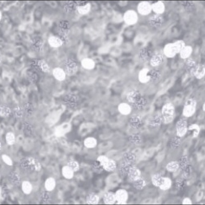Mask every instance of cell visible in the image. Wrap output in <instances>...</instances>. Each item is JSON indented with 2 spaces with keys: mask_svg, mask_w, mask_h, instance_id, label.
<instances>
[{
  "mask_svg": "<svg viewBox=\"0 0 205 205\" xmlns=\"http://www.w3.org/2000/svg\"><path fill=\"white\" fill-rule=\"evenodd\" d=\"M24 108L25 114L27 116L31 115L34 111V107L31 103L28 102L25 104Z\"/></svg>",
  "mask_w": 205,
  "mask_h": 205,
  "instance_id": "34",
  "label": "cell"
},
{
  "mask_svg": "<svg viewBox=\"0 0 205 205\" xmlns=\"http://www.w3.org/2000/svg\"><path fill=\"white\" fill-rule=\"evenodd\" d=\"M116 168V164L115 160L110 159L106 166L103 168L105 170L109 172L114 171Z\"/></svg>",
  "mask_w": 205,
  "mask_h": 205,
  "instance_id": "33",
  "label": "cell"
},
{
  "mask_svg": "<svg viewBox=\"0 0 205 205\" xmlns=\"http://www.w3.org/2000/svg\"><path fill=\"white\" fill-rule=\"evenodd\" d=\"M172 185V181L170 178L168 177H164L162 184L160 187V189L166 191L170 189Z\"/></svg>",
  "mask_w": 205,
  "mask_h": 205,
  "instance_id": "30",
  "label": "cell"
},
{
  "mask_svg": "<svg viewBox=\"0 0 205 205\" xmlns=\"http://www.w3.org/2000/svg\"><path fill=\"white\" fill-rule=\"evenodd\" d=\"M183 205H192V200L188 197L185 198L182 201Z\"/></svg>",
  "mask_w": 205,
  "mask_h": 205,
  "instance_id": "48",
  "label": "cell"
},
{
  "mask_svg": "<svg viewBox=\"0 0 205 205\" xmlns=\"http://www.w3.org/2000/svg\"><path fill=\"white\" fill-rule=\"evenodd\" d=\"M181 138L178 136L173 137L170 141V145L173 148H176L181 145Z\"/></svg>",
  "mask_w": 205,
  "mask_h": 205,
  "instance_id": "39",
  "label": "cell"
},
{
  "mask_svg": "<svg viewBox=\"0 0 205 205\" xmlns=\"http://www.w3.org/2000/svg\"><path fill=\"white\" fill-rule=\"evenodd\" d=\"M12 113L10 108L6 104H2L0 107V115L2 117H9Z\"/></svg>",
  "mask_w": 205,
  "mask_h": 205,
  "instance_id": "25",
  "label": "cell"
},
{
  "mask_svg": "<svg viewBox=\"0 0 205 205\" xmlns=\"http://www.w3.org/2000/svg\"><path fill=\"white\" fill-rule=\"evenodd\" d=\"M56 186V180L52 177L47 179L45 182V187L48 192H52L55 189Z\"/></svg>",
  "mask_w": 205,
  "mask_h": 205,
  "instance_id": "18",
  "label": "cell"
},
{
  "mask_svg": "<svg viewBox=\"0 0 205 205\" xmlns=\"http://www.w3.org/2000/svg\"><path fill=\"white\" fill-rule=\"evenodd\" d=\"M119 112L124 115H128L132 112V108L130 105L126 103H121L119 105L118 107Z\"/></svg>",
  "mask_w": 205,
  "mask_h": 205,
  "instance_id": "17",
  "label": "cell"
},
{
  "mask_svg": "<svg viewBox=\"0 0 205 205\" xmlns=\"http://www.w3.org/2000/svg\"><path fill=\"white\" fill-rule=\"evenodd\" d=\"M65 72L68 75L71 76L75 74L77 71V66L74 62L67 64L65 66Z\"/></svg>",
  "mask_w": 205,
  "mask_h": 205,
  "instance_id": "23",
  "label": "cell"
},
{
  "mask_svg": "<svg viewBox=\"0 0 205 205\" xmlns=\"http://www.w3.org/2000/svg\"><path fill=\"white\" fill-rule=\"evenodd\" d=\"M127 174L130 181L133 182L141 177V173L139 169L132 166Z\"/></svg>",
  "mask_w": 205,
  "mask_h": 205,
  "instance_id": "10",
  "label": "cell"
},
{
  "mask_svg": "<svg viewBox=\"0 0 205 205\" xmlns=\"http://www.w3.org/2000/svg\"><path fill=\"white\" fill-rule=\"evenodd\" d=\"M117 204H126L129 198L128 193L125 190L120 189L115 193Z\"/></svg>",
  "mask_w": 205,
  "mask_h": 205,
  "instance_id": "7",
  "label": "cell"
},
{
  "mask_svg": "<svg viewBox=\"0 0 205 205\" xmlns=\"http://www.w3.org/2000/svg\"><path fill=\"white\" fill-rule=\"evenodd\" d=\"M180 167V164L178 162L172 161L168 163L166 168L167 171L170 172H175L178 170Z\"/></svg>",
  "mask_w": 205,
  "mask_h": 205,
  "instance_id": "28",
  "label": "cell"
},
{
  "mask_svg": "<svg viewBox=\"0 0 205 205\" xmlns=\"http://www.w3.org/2000/svg\"><path fill=\"white\" fill-rule=\"evenodd\" d=\"M203 192H199L197 195V199L198 201H200L202 198V196H203Z\"/></svg>",
  "mask_w": 205,
  "mask_h": 205,
  "instance_id": "49",
  "label": "cell"
},
{
  "mask_svg": "<svg viewBox=\"0 0 205 205\" xmlns=\"http://www.w3.org/2000/svg\"><path fill=\"white\" fill-rule=\"evenodd\" d=\"M74 171L68 165L64 166L62 169V175L64 178L71 179L73 178Z\"/></svg>",
  "mask_w": 205,
  "mask_h": 205,
  "instance_id": "16",
  "label": "cell"
},
{
  "mask_svg": "<svg viewBox=\"0 0 205 205\" xmlns=\"http://www.w3.org/2000/svg\"><path fill=\"white\" fill-rule=\"evenodd\" d=\"M29 164L34 167L36 171H39L41 168V165L38 160L34 158L30 157L29 159Z\"/></svg>",
  "mask_w": 205,
  "mask_h": 205,
  "instance_id": "36",
  "label": "cell"
},
{
  "mask_svg": "<svg viewBox=\"0 0 205 205\" xmlns=\"http://www.w3.org/2000/svg\"><path fill=\"white\" fill-rule=\"evenodd\" d=\"M109 159L107 156L105 155H101L98 157L97 160L103 168L109 162Z\"/></svg>",
  "mask_w": 205,
  "mask_h": 205,
  "instance_id": "40",
  "label": "cell"
},
{
  "mask_svg": "<svg viewBox=\"0 0 205 205\" xmlns=\"http://www.w3.org/2000/svg\"><path fill=\"white\" fill-rule=\"evenodd\" d=\"M154 12L157 13H162L165 10L164 5L162 2H159L154 3L152 6Z\"/></svg>",
  "mask_w": 205,
  "mask_h": 205,
  "instance_id": "32",
  "label": "cell"
},
{
  "mask_svg": "<svg viewBox=\"0 0 205 205\" xmlns=\"http://www.w3.org/2000/svg\"><path fill=\"white\" fill-rule=\"evenodd\" d=\"M133 182L134 187L138 190H142L145 187L146 184L145 180L141 177Z\"/></svg>",
  "mask_w": 205,
  "mask_h": 205,
  "instance_id": "29",
  "label": "cell"
},
{
  "mask_svg": "<svg viewBox=\"0 0 205 205\" xmlns=\"http://www.w3.org/2000/svg\"><path fill=\"white\" fill-rule=\"evenodd\" d=\"M50 45L54 48H58L62 45V42L59 38L52 36L50 37L48 40Z\"/></svg>",
  "mask_w": 205,
  "mask_h": 205,
  "instance_id": "26",
  "label": "cell"
},
{
  "mask_svg": "<svg viewBox=\"0 0 205 205\" xmlns=\"http://www.w3.org/2000/svg\"><path fill=\"white\" fill-rule=\"evenodd\" d=\"M97 144V140L92 137H88L84 141V145L88 149H92L96 147Z\"/></svg>",
  "mask_w": 205,
  "mask_h": 205,
  "instance_id": "21",
  "label": "cell"
},
{
  "mask_svg": "<svg viewBox=\"0 0 205 205\" xmlns=\"http://www.w3.org/2000/svg\"><path fill=\"white\" fill-rule=\"evenodd\" d=\"M164 180V177L159 173H156L152 175L151 181L152 184L155 187H160L162 184Z\"/></svg>",
  "mask_w": 205,
  "mask_h": 205,
  "instance_id": "19",
  "label": "cell"
},
{
  "mask_svg": "<svg viewBox=\"0 0 205 205\" xmlns=\"http://www.w3.org/2000/svg\"><path fill=\"white\" fill-rule=\"evenodd\" d=\"M32 186L29 181H24L23 182L22 184V189L25 194L29 195L32 192Z\"/></svg>",
  "mask_w": 205,
  "mask_h": 205,
  "instance_id": "27",
  "label": "cell"
},
{
  "mask_svg": "<svg viewBox=\"0 0 205 205\" xmlns=\"http://www.w3.org/2000/svg\"><path fill=\"white\" fill-rule=\"evenodd\" d=\"M124 18L126 24L132 25L137 23L138 16L137 13L134 11L129 10L124 13Z\"/></svg>",
  "mask_w": 205,
  "mask_h": 205,
  "instance_id": "8",
  "label": "cell"
},
{
  "mask_svg": "<svg viewBox=\"0 0 205 205\" xmlns=\"http://www.w3.org/2000/svg\"><path fill=\"white\" fill-rule=\"evenodd\" d=\"M124 163L126 164L132 166L135 160V157L134 153L128 152L124 154Z\"/></svg>",
  "mask_w": 205,
  "mask_h": 205,
  "instance_id": "22",
  "label": "cell"
},
{
  "mask_svg": "<svg viewBox=\"0 0 205 205\" xmlns=\"http://www.w3.org/2000/svg\"><path fill=\"white\" fill-rule=\"evenodd\" d=\"M187 158L186 156L183 157L181 160L180 166H181L182 168L184 169L187 167Z\"/></svg>",
  "mask_w": 205,
  "mask_h": 205,
  "instance_id": "47",
  "label": "cell"
},
{
  "mask_svg": "<svg viewBox=\"0 0 205 205\" xmlns=\"http://www.w3.org/2000/svg\"><path fill=\"white\" fill-rule=\"evenodd\" d=\"M191 73L198 79H201L205 76V66L203 65H196L191 71Z\"/></svg>",
  "mask_w": 205,
  "mask_h": 205,
  "instance_id": "9",
  "label": "cell"
},
{
  "mask_svg": "<svg viewBox=\"0 0 205 205\" xmlns=\"http://www.w3.org/2000/svg\"><path fill=\"white\" fill-rule=\"evenodd\" d=\"M127 99L132 103L136 104L143 98L140 93L136 91H133L127 94Z\"/></svg>",
  "mask_w": 205,
  "mask_h": 205,
  "instance_id": "11",
  "label": "cell"
},
{
  "mask_svg": "<svg viewBox=\"0 0 205 205\" xmlns=\"http://www.w3.org/2000/svg\"><path fill=\"white\" fill-rule=\"evenodd\" d=\"M197 102L196 100L190 98L187 100L184 105L182 110V115L185 118L192 117L195 114L196 110Z\"/></svg>",
  "mask_w": 205,
  "mask_h": 205,
  "instance_id": "2",
  "label": "cell"
},
{
  "mask_svg": "<svg viewBox=\"0 0 205 205\" xmlns=\"http://www.w3.org/2000/svg\"><path fill=\"white\" fill-rule=\"evenodd\" d=\"M2 158L3 161L6 165L9 166H12L13 165V160L11 158L6 154L2 155Z\"/></svg>",
  "mask_w": 205,
  "mask_h": 205,
  "instance_id": "46",
  "label": "cell"
},
{
  "mask_svg": "<svg viewBox=\"0 0 205 205\" xmlns=\"http://www.w3.org/2000/svg\"><path fill=\"white\" fill-rule=\"evenodd\" d=\"M188 123L185 118H181L176 124L177 136L181 138L185 136L188 131Z\"/></svg>",
  "mask_w": 205,
  "mask_h": 205,
  "instance_id": "4",
  "label": "cell"
},
{
  "mask_svg": "<svg viewBox=\"0 0 205 205\" xmlns=\"http://www.w3.org/2000/svg\"><path fill=\"white\" fill-rule=\"evenodd\" d=\"M149 71L147 68L143 69L140 71L138 78L141 83L142 84H146L150 81V76L149 74Z\"/></svg>",
  "mask_w": 205,
  "mask_h": 205,
  "instance_id": "13",
  "label": "cell"
},
{
  "mask_svg": "<svg viewBox=\"0 0 205 205\" xmlns=\"http://www.w3.org/2000/svg\"><path fill=\"white\" fill-rule=\"evenodd\" d=\"M104 203L106 204H113L116 201L115 193L109 192L105 193L103 197Z\"/></svg>",
  "mask_w": 205,
  "mask_h": 205,
  "instance_id": "15",
  "label": "cell"
},
{
  "mask_svg": "<svg viewBox=\"0 0 205 205\" xmlns=\"http://www.w3.org/2000/svg\"><path fill=\"white\" fill-rule=\"evenodd\" d=\"M73 170L74 172L78 171L80 169V166L78 162L75 160H71L68 163V165Z\"/></svg>",
  "mask_w": 205,
  "mask_h": 205,
  "instance_id": "43",
  "label": "cell"
},
{
  "mask_svg": "<svg viewBox=\"0 0 205 205\" xmlns=\"http://www.w3.org/2000/svg\"><path fill=\"white\" fill-rule=\"evenodd\" d=\"M157 71H149V74L150 76V81H156L160 79V74Z\"/></svg>",
  "mask_w": 205,
  "mask_h": 205,
  "instance_id": "44",
  "label": "cell"
},
{
  "mask_svg": "<svg viewBox=\"0 0 205 205\" xmlns=\"http://www.w3.org/2000/svg\"><path fill=\"white\" fill-rule=\"evenodd\" d=\"M99 200V196L94 193H90L87 197V203L88 204H97Z\"/></svg>",
  "mask_w": 205,
  "mask_h": 205,
  "instance_id": "20",
  "label": "cell"
},
{
  "mask_svg": "<svg viewBox=\"0 0 205 205\" xmlns=\"http://www.w3.org/2000/svg\"><path fill=\"white\" fill-rule=\"evenodd\" d=\"M184 45V43L181 41H179L174 43L169 44L165 47V54L168 57H173L177 53L181 51L185 46Z\"/></svg>",
  "mask_w": 205,
  "mask_h": 205,
  "instance_id": "3",
  "label": "cell"
},
{
  "mask_svg": "<svg viewBox=\"0 0 205 205\" xmlns=\"http://www.w3.org/2000/svg\"><path fill=\"white\" fill-rule=\"evenodd\" d=\"M162 60V58L159 55H155L151 60V65L153 66H158L161 63Z\"/></svg>",
  "mask_w": 205,
  "mask_h": 205,
  "instance_id": "41",
  "label": "cell"
},
{
  "mask_svg": "<svg viewBox=\"0 0 205 205\" xmlns=\"http://www.w3.org/2000/svg\"><path fill=\"white\" fill-rule=\"evenodd\" d=\"M5 139L8 145H12L15 143V137L13 133L9 132L7 133L5 137Z\"/></svg>",
  "mask_w": 205,
  "mask_h": 205,
  "instance_id": "37",
  "label": "cell"
},
{
  "mask_svg": "<svg viewBox=\"0 0 205 205\" xmlns=\"http://www.w3.org/2000/svg\"><path fill=\"white\" fill-rule=\"evenodd\" d=\"M81 65L83 68L87 70H92L95 68V64L92 60L88 58H86L82 60Z\"/></svg>",
  "mask_w": 205,
  "mask_h": 205,
  "instance_id": "24",
  "label": "cell"
},
{
  "mask_svg": "<svg viewBox=\"0 0 205 205\" xmlns=\"http://www.w3.org/2000/svg\"><path fill=\"white\" fill-rule=\"evenodd\" d=\"M71 129V126L70 124L63 123L55 128L54 134L56 137H62L70 132Z\"/></svg>",
  "mask_w": 205,
  "mask_h": 205,
  "instance_id": "6",
  "label": "cell"
},
{
  "mask_svg": "<svg viewBox=\"0 0 205 205\" xmlns=\"http://www.w3.org/2000/svg\"><path fill=\"white\" fill-rule=\"evenodd\" d=\"M188 130L189 131H193V138L197 137L200 132V127L198 124H191L188 127Z\"/></svg>",
  "mask_w": 205,
  "mask_h": 205,
  "instance_id": "31",
  "label": "cell"
},
{
  "mask_svg": "<svg viewBox=\"0 0 205 205\" xmlns=\"http://www.w3.org/2000/svg\"><path fill=\"white\" fill-rule=\"evenodd\" d=\"M91 5L89 3L83 6H80L77 8L79 13L81 14H86L90 12L91 9Z\"/></svg>",
  "mask_w": 205,
  "mask_h": 205,
  "instance_id": "38",
  "label": "cell"
},
{
  "mask_svg": "<svg viewBox=\"0 0 205 205\" xmlns=\"http://www.w3.org/2000/svg\"><path fill=\"white\" fill-rule=\"evenodd\" d=\"M161 115L163 122L165 124L172 123L176 116L175 106L171 103H167L162 106Z\"/></svg>",
  "mask_w": 205,
  "mask_h": 205,
  "instance_id": "1",
  "label": "cell"
},
{
  "mask_svg": "<svg viewBox=\"0 0 205 205\" xmlns=\"http://www.w3.org/2000/svg\"><path fill=\"white\" fill-rule=\"evenodd\" d=\"M53 74L55 78L58 81H62L66 79V73L62 68H55L53 71Z\"/></svg>",
  "mask_w": 205,
  "mask_h": 205,
  "instance_id": "14",
  "label": "cell"
},
{
  "mask_svg": "<svg viewBox=\"0 0 205 205\" xmlns=\"http://www.w3.org/2000/svg\"><path fill=\"white\" fill-rule=\"evenodd\" d=\"M192 49L191 47L189 46L184 47L180 52L181 58L184 59H187L192 54Z\"/></svg>",
  "mask_w": 205,
  "mask_h": 205,
  "instance_id": "35",
  "label": "cell"
},
{
  "mask_svg": "<svg viewBox=\"0 0 205 205\" xmlns=\"http://www.w3.org/2000/svg\"><path fill=\"white\" fill-rule=\"evenodd\" d=\"M39 66L41 70L44 72H48L50 71L49 66L45 61H41L39 63Z\"/></svg>",
  "mask_w": 205,
  "mask_h": 205,
  "instance_id": "45",
  "label": "cell"
},
{
  "mask_svg": "<svg viewBox=\"0 0 205 205\" xmlns=\"http://www.w3.org/2000/svg\"><path fill=\"white\" fill-rule=\"evenodd\" d=\"M163 122L161 114L159 113H155L152 116L148 121V126L152 129L159 128Z\"/></svg>",
  "mask_w": 205,
  "mask_h": 205,
  "instance_id": "5",
  "label": "cell"
},
{
  "mask_svg": "<svg viewBox=\"0 0 205 205\" xmlns=\"http://www.w3.org/2000/svg\"><path fill=\"white\" fill-rule=\"evenodd\" d=\"M13 112L16 117L18 118L23 117L24 113V108L20 106H17L14 109Z\"/></svg>",
  "mask_w": 205,
  "mask_h": 205,
  "instance_id": "42",
  "label": "cell"
},
{
  "mask_svg": "<svg viewBox=\"0 0 205 205\" xmlns=\"http://www.w3.org/2000/svg\"><path fill=\"white\" fill-rule=\"evenodd\" d=\"M152 6L150 4L146 2L140 3L138 7V12L143 15L148 14L150 12Z\"/></svg>",
  "mask_w": 205,
  "mask_h": 205,
  "instance_id": "12",
  "label": "cell"
},
{
  "mask_svg": "<svg viewBox=\"0 0 205 205\" xmlns=\"http://www.w3.org/2000/svg\"><path fill=\"white\" fill-rule=\"evenodd\" d=\"M205 103H204L203 104V106H202V109H203V111L204 112H205Z\"/></svg>",
  "mask_w": 205,
  "mask_h": 205,
  "instance_id": "50",
  "label": "cell"
}]
</instances>
